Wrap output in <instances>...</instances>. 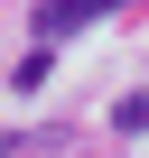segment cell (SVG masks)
Segmentation results:
<instances>
[{"label":"cell","instance_id":"obj_1","mask_svg":"<svg viewBox=\"0 0 149 158\" xmlns=\"http://www.w3.org/2000/svg\"><path fill=\"white\" fill-rule=\"evenodd\" d=\"M28 28H37V56H47L56 37H84V28H93V10H37Z\"/></svg>","mask_w":149,"mask_h":158},{"label":"cell","instance_id":"obj_2","mask_svg":"<svg viewBox=\"0 0 149 158\" xmlns=\"http://www.w3.org/2000/svg\"><path fill=\"white\" fill-rule=\"evenodd\" d=\"M112 130H149V93H130V102L112 112Z\"/></svg>","mask_w":149,"mask_h":158}]
</instances>
